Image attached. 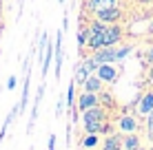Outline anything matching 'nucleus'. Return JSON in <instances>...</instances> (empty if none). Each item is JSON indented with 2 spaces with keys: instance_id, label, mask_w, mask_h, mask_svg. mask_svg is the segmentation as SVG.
Segmentation results:
<instances>
[{
  "instance_id": "23",
  "label": "nucleus",
  "mask_w": 153,
  "mask_h": 150,
  "mask_svg": "<svg viewBox=\"0 0 153 150\" xmlns=\"http://www.w3.org/2000/svg\"><path fill=\"white\" fill-rule=\"evenodd\" d=\"M144 128H146V135H153V110L149 113V115H146V124H144Z\"/></svg>"
},
{
  "instance_id": "22",
  "label": "nucleus",
  "mask_w": 153,
  "mask_h": 150,
  "mask_svg": "<svg viewBox=\"0 0 153 150\" xmlns=\"http://www.w3.org/2000/svg\"><path fill=\"white\" fill-rule=\"evenodd\" d=\"M131 51H133V44H122V46H118V55H115V60L122 62L126 55L131 53Z\"/></svg>"
},
{
  "instance_id": "25",
  "label": "nucleus",
  "mask_w": 153,
  "mask_h": 150,
  "mask_svg": "<svg viewBox=\"0 0 153 150\" xmlns=\"http://www.w3.org/2000/svg\"><path fill=\"white\" fill-rule=\"evenodd\" d=\"M144 62H146V64H153V46H151L149 51H146V55H144Z\"/></svg>"
},
{
  "instance_id": "28",
  "label": "nucleus",
  "mask_w": 153,
  "mask_h": 150,
  "mask_svg": "<svg viewBox=\"0 0 153 150\" xmlns=\"http://www.w3.org/2000/svg\"><path fill=\"white\" fill-rule=\"evenodd\" d=\"M149 82L153 84V64H151V69H149Z\"/></svg>"
},
{
  "instance_id": "26",
  "label": "nucleus",
  "mask_w": 153,
  "mask_h": 150,
  "mask_svg": "<svg viewBox=\"0 0 153 150\" xmlns=\"http://www.w3.org/2000/svg\"><path fill=\"white\" fill-rule=\"evenodd\" d=\"M67 29H69V13L62 15V31H67Z\"/></svg>"
},
{
  "instance_id": "4",
  "label": "nucleus",
  "mask_w": 153,
  "mask_h": 150,
  "mask_svg": "<svg viewBox=\"0 0 153 150\" xmlns=\"http://www.w3.org/2000/svg\"><path fill=\"white\" fill-rule=\"evenodd\" d=\"M98 20H102V22H107V24H111V22H118L120 18H122V9L115 4V7H107V9H100V11L93 13Z\"/></svg>"
},
{
  "instance_id": "16",
  "label": "nucleus",
  "mask_w": 153,
  "mask_h": 150,
  "mask_svg": "<svg viewBox=\"0 0 153 150\" xmlns=\"http://www.w3.org/2000/svg\"><path fill=\"white\" fill-rule=\"evenodd\" d=\"M29 86H31V82H29V71L25 73V84H22V95H20V102H18V108L20 110H25L27 108V102H29Z\"/></svg>"
},
{
  "instance_id": "15",
  "label": "nucleus",
  "mask_w": 153,
  "mask_h": 150,
  "mask_svg": "<svg viewBox=\"0 0 153 150\" xmlns=\"http://www.w3.org/2000/svg\"><path fill=\"white\" fill-rule=\"evenodd\" d=\"M140 135L138 132H126V135H122V150H135L140 148Z\"/></svg>"
},
{
  "instance_id": "9",
  "label": "nucleus",
  "mask_w": 153,
  "mask_h": 150,
  "mask_svg": "<svg viewBox=\"0 0 153 150\" xmlns=\"http://www.w3.org/2000/svg\"><path fill=\"white\" fill-rule=\"evenodd\" d=\"M111 126L107 124V119H96V121H84V132L87 135H102V132H109Z\"/></svg>"
},
{
  "instance_id": "20",
  "label": "nucleus",
  "mask_w": 153,
  "mask_h": 150,
  "mask_svg": "<svg viewBox=\"0 0 153 150\" xmlns=\"http://www.w3.org/2000/svg\"><path fill=\"white\" fill-rule=\"evenodd\" d=\"M89 38H91V33H89V27L78 31V49H84V46L89 44Z\"/></svg>"
},
{
  "instance_id": "18",
  "label": "nucleus",
  "mask_w": 153,
  "mask_h": 150,
  "mask_svg": "<svg viewBox=\"0 0 153 150\" xmlns=\"http://www.w3.org/2000/svg\"><path fill=\"white\" fill-rule=\"evenodd\" d=\"M89 75H91V71H89L87 66L80 62V64H78V69H76V77H73V80H76V84H82V82L87 80Z\"/></svg>"
},
{
  "instance_id": "24",
  "label": "nucleus",
  "mask_w": 153,
  "mask_h": 150,
  "mask_svg": "<svg viewBox=\"0 0 153 150\" xmlns=\"http://www.w3.org/2000/svg\"><path fill=\"white\" fill-rule=\"evenodd\" d=\"M13 89H16V75H11L7 80V91H13Z\"/></svg>"
},
{
  "instance_id": "14",
  "label": "nucleus",
  "mask_w": 153,
  "mask_h": 150,
  "mask_svg": "<svg viewBox=\"0 0 153 150\" xmlns=\"http://www.w3.org/2000/svg\"><path fill=\"white\" fill-rule=\"evenodd\" d=\"M53 55H56V44L49 40V42H47V49H45V55H42V77H47V73H49Z\"/></svg>"
},
{
  "instance_id": "1",
  "label": "nucleus",
  "mask_w": 153,
  "mask_h": 150,
  "mask_svg": "<svg viewBox=\"0 0 153 150\" xmlns=\"http://www.w3.org/2000/svg\"><path fill=\"white\" fill-rule=\"evenodd\" d=\"M115 128H118V132H138L140 130V119L138 115H133V113H122V115L118 117V121H115Z\"/></svg>"
},
{
  "instance_id": "6",
  "label": "nucleus",
  "mask_w": 153,
  "mask_h": 150,
  "mask_svg": "<svg viewBox=\"0 0 153 150\" xmlns=\"http://www.w3.org/2000/svg\"><path fill=\"white\" fill-rule=\"evenodd\" d=\"M151 110H153V91H146V93L140 95L138 104H135V113L142 115V117H146Z\"/></svg>"
},
{
  "instance_id": "12",
  "label": "nucleus",
  "mask_w": 153,
  "mask_h": 150,
  "mask_svg": "<svg viewBox=\"0 0 153 150\" xmlns=\"http://www.w3.org/2000/svg\"><path fill=\"white\" fill-rule=\"evenodd\" d=\"M118 0H84V9L91 13L100 11V9H107V7H115Z\"/></svg>"
},
{
  "instance_id": "33",
  "label": "nucleus",
  "mask_w": 153,
  "mask_h": 150,
  "mask_svg": "<svg viewBox=\"0 0 153 150\" xmlns=\"http://www.w3.org/2000/svg\"><path fill=\"white\" fill-rule=\"evenodd\" d=\"M151 141H153V135H151Z\"/></svg>"
},
{
  "instance_id": "3",
  "label": "nucleus",
  "mask_w": 153,
  "mask_h": 150,
  "mask_svg": "<svg viewBox=\"0 0 153 150\" xmlns=\"http://www.w3.org/2000/svg\"><path fill=\"white\" fill-rule=\"evenodd\" d=\"M62 35H65V31H58L56 33V40H53V44H56V55H53V62H56V80L60 77L62 73V60H65V46H62Z\"/></svg>"
},
{
  "instance_id": "21",
  "label": "nucleus",
  "mask_w": 153,
  "mask_h": 150,
  "mask_svg": "<svg viewBox=\"0 0 153 150\" xmlns=\"http://www.w3.org/2000/svg\"><path fill=\"white\" fill-rule=\"evenodd\" d=\"M82 64L87 66V69L91 71V73H96V71H98V66H100V62L96 60V55H89V58H84V60H82Z\"/></svg>"
},
{
  "instance_id": "17",
  "label": "nucleus",
  "mask_w": 153,
  "mask_h": 150,
  "mask_svg": "<svg viewBox=\"0 0 153 150\" xmlns=\"http://www.w3.org/2000/svg\"><path fill=\"white\" fill-rule=\"evenodd\" d=\"M73 89H76V80H71L69 82V91H67V108H69V113L76 110V93H73Z\"/></svg>"
},
{
  "instance_id": "19",
  "label": "nucleus",
  "mask_w": 153,
  "mask_h": 150,
  "mask_svg": "<svg viewBox=\"0 0 153 150\" xmlns=\"http://www.w3.org/2000/svg\"><path fill=\"white\" fill-rule=\"evenodd\" d=\"M98 143H100V139H98V135H87V132H84V137H82L80 146H82V148H96Z\"/></svg>"
},
{
  "instance_id": "32",
  "label": "nucleus",
  "mask_w": 153,
  "mask_h": 150,
  "mask_svg": "<svg viewBox=\"0 0 153 150\" xmlns=\"http://www.w3.org/2000/svg\"><path fill=\"white\" fill-rule=\"evenodd\" d=\"M146 150H153V146H151V148H146Z\"/></svg>"
},
{
  "instance_id": "2",
  "label": "nucleus",
  "mask_w": 153,
  "mask_h": 150,
  "mask_svg": "<svg viewBox=\"0 0 153 150\" xmlns=\"http://www.w3.org/2000/svg\"><path fill=\"white\" fill-rule=\"evenodd\" d=\"M122 38H124V29L120 27V24H107V31H104V46H115V44H120L122 42Z\"/></svg>"
},
{
  "instance_id": "27",
  "label": "nucleus",
  "mask_w": 153,
  "mask_h": 150,
  "mask_svg": "<svg viewBox=\"0 0 153 150\" xmlns=\"http://www.w3.org/2000/svg\"><path fill=\"white\" fill-rule=\"evenodd\" d=\"M62 106H65V100H58V106H56V115H62Z\"/></svg>"
},
{
  "instance_id": "7",
  "label": "nucleus",
  "mask_w": 153,
  "mask_h": 150,
  "mask_svg": "<svg viewBox=\"0 0 153 150\" xmlns=\"http://www.w3.org/2000/svg\"><path fill=\"white\" fill-rule=\"evenodd\" d=\"M96 75L104 82V84H113V82H118L120 71H118V69H113L111 64H100V66H98V71H96Z\"/></svg>"
},
{
  "instance_id": "13",
  "label": "nucleus",
  "mask_w": 153,
  "mask_h": 150,
  "mask_svg": "<svg viewBox=\"0 0 153 150\" xmlns=\"http://www.w3.org/2000/svg\"><path fill=\"white\" fill-rule=\"evenodd\" d=\"M102 86H104V82L100 80L96 73H91L87 80L82 82V91H89V93H100V91H102Z\"/></svg>"
},
{
  "instance_id": "10",
  "label": "nucleus",
  "mask_w": 153,
  "mask_h": 150,
  "mask_svg": "<svg viewBox=\"0 0 153 150\" xmlns=\"http://www.w3.org/2000/svg\"><path fill=\"white\" fill-rule=\"evenodd\" d=\"M96 119H107V108H104L102 104L82 110V124L84 121H96Z\"/></svg>"
},
{
  "instance_id": "11",
  "label": "nucleus",
  "mask_w": 153,
  "mask_h": 150,
  "mask_svg": "<svg viewBox=\"0 0 153 150\" xmlns=\"http://www.w3.org/2000/svg\"><path fill=\"white\" fill-rule=\"evenodd\" d=\"M100 150H122V132H113V135L104 137Z\"/></svg>"
},
{
  "instance_id": "29",
  "label": "nucleus",
  "mask_w": 153,
  "mask_h": 150,
  "mask_svg": "<svg viewBox=\"0 0 153 150\" xmlns=\"http://www.w3.org/2000/svg\"><path fill=\"white\" fill-rule=\"evenodd\" d=\"M138 2H153V0H138Z\"/></svg>"
},
{
  "instance_id": "30",
  "label": "nucleus",
  "mask_w": 153,
  "mask_h": 150,
  "mask_svg": "<svg viewBox=\"0 0 153 150\" xmlns=\"http://www.w3.org/2000/svg\"><path fill=\"white\" fill-rule=\"evenodd\" d=\"M135 150H146V148H142V146H140V148H135Z\"/></svg>"
},
{
  "instance_id": "5",
  "label": "nucleus",
  "mask_w": 153,
  "mask_h": 150,
  "mask_svg": "<svg viewBox=\"0 0 153 150\" xmlns=\"http://www.w3.org/2000/svg\"><path fill=\"white\" fill-rule=\"evenodd\" d=\"M93 55H96V60L100 64H113V62H118L115 60V55H118V44L115 46H102V49L93 51Z\"/></svg>"
},
{
  "instance_id": "31",
  "label": "nucleus",
  "mask_w": 153,
  "mask_h": 150,
  "mask_svg": "<svg viewBox=\"0 0 153 150\" xmlns=\"http://www.w3.org/2000/svg\"><path fill=\"white\" fill-rule=\"evenodd\" d=\"M58 2H60V4H65V0H58Z\"/></svg>"
},
{
  "instance_id": "8",
  "label": "nucleus",
  "mask_w": 153,
  "mask_h": 150,
  "mask_svg": "<svg viewBox=\"0 0 153 150\" xmlns=\"http://www.w3.org/2000/svg\"><path fill=\"white\" fill-rule=\"evenodd\" d=\"M100 104V95L98 93H89V91H82V95L78 97V110H87V108H91V106H98Z\"/></svg>"
}]
</instances>
